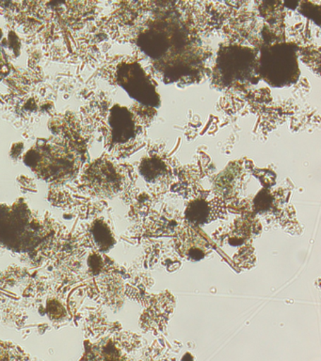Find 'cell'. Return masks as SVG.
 Listing matches in <instances>:
<instances>
[{
	"instance_id": "6da1fadb",
	"label": "cell",
	"mask_w": 321,
	"mask_h": 361,
	"mask_svg": "<svg viewBox=\"0 0 321 361\" xmlns=\"http://www.w3.org/2000/svg\"><path fill=\"white\" fill-rule=\"evenodd\" d=\"M138 47L154 61L162 63L170 81L190 75L201 61L188 31L177 20H157L138 36Z\"/></svg>"
},
{
	"instance_id": "7a4b0ae2",
	"label": "cell",
	"mask_w": 321,
	"mask_h": 361,
	"mask_svg": "<svg viewBox=\"0 0 321 361\" xmlns=\"http://www.w3.org/2000/svg\"><path fill=\"white\" fill-rule=\"evenodd\" d=\"M298 48L295 44L277 42L265 45L258 56V75L273 87H289L300 76Z\"/></svg>"
},
{
	"instance_id": "3957f363",
	"label": "cell",
	"mask_w": 321,
	"mask_h": 361,
	"mask_svg": "<svg viewBox=\"0 0 321 361\" xmlns=\"http://www.w3.org/2000/svg\"><path fill=\"white\" fill-rule=\"evenodd\" d=\"M216 69L222 84L226 86L256 84L260 79L258 51L249 47L238 45L224 47L219 52Z\"/></svg>"
},
{
	"instance_id": "277c9868",
	"label": "cell",
	"mask_w": 321,
	"mask_h": 361,
	"mask_svg": "<svg viewBox=\"0 0 321 361\" xmlns=\"http://www.w3.org/2000/svg\"><path fill=\"white\" fill-rule=\"evenodd\" d=\"M115 78L117 84L133 100L153 109L160 106L162 101L156 86L138 62H121L117 66Z\"/></svg>"
},
{
	"instance_id": "5b68a950",
	"label": "cell",
	"mask_w": 321,
	"mask_h": 361,
	"mask_svg": "<svg viewBox=\"0 0 321 361\" xmlns=\"http://www.w3.org/2000/svg\"><path fill=\"white\" fill-rule=\"evenodd\" d=\"M109 137L114 144L128 143L136 135L137 127L134 116L128 107L114 104L107 118Z\"/></svg>"
},
{
	"instance_id": "8992f818",
	"label": "cell",
	"mask_w": 321,
	"mask_h": 361,
	"mask_svg": "<svg viewBox=\"0 0 321 361\" xmlns=\"http://www.w3.org/2000/svg\"><path fill=\"white\" fill-rule=\"evenodd\" d=\"M176 244L177 250L181 256L191 261H200L204 259L211 250L207 240L198 231L191 228H186L180 233Z\"/></svg>"
},
{
	"instance_id": "52a82bcc",
	"label": "cell",
	"mask_w": 321,
	"mask_h": 361,
	"mask_svg": "<svg viewBox=\"0 0 321 361\" xmlns=\"http://www.w3.org/2000/svg\"><path fill=\"white\" fill-rule=\"evenodd\" d=\"M89 173L99 182L101 190L107 195L115 194L121 188V176L114 165L108 162L95 164Z\"/></svg>"
},
{
	"instance_id": "ba28073f",
	"label": "cell",
	"mask_w": 321,
	"mask_h": 361,
	"mask_svg": "<svg viewBox=\"0 0 321 361\" xmlns=\"http://www.w3.org/2000/svg\"><path fill=\"white\" fill-rule=\"evenodd\" d=\"M215 212L212 202L202 199L194 200L186 208L185 217L193 225L202 226L215 219Z\"/></svg>"
},
{
	"instance_id": "9c48e42d",
	"label": "cell",
	"mask_w": 321,
	"mask_h": 361,
	"mask_svg": "<svg viewBox=\"0 0 321 361\" xmlns=\"http://www.w3.org/2000/svg\"><path fill=\"white\" fill-rule=\"evenodd\" d=\"M140 172L146 182L156 183L165 179L168 168L160 158H143L140 162Z\"/></svg>"
},
{
	"instance_id": "30bf717a",
	"label": "cell",
	"mask_w": 321,
	"mask_h": 361,
	"mask_svg": "<svg viewBox=\"0 0 321 361\" xmlns=\"http://www.w3.org/2000/svg\"><path fill=\"white\" fill-rule=\"evenodd\" d=\"M284 5L286 6V7L289 8H297L298 5H300V3H298V2H292V3L286 2V3H284Z\"/></svg>"
},
{
	"instance_id": "8fae6325",
	"label": "cell",
	"mask_w": 321,
	"mask_h": 361,
	"mask_svg": "<svg viewBox=\"0 0 321 361\" xmlns=\"http://www.w3.org/2000/svg\"><path fill=\"white\" fill-rule=\"evenodd\" d=\"M1 37H2V31H1V30H0V39H1Z\"/></svg>"
}]
</instances>
